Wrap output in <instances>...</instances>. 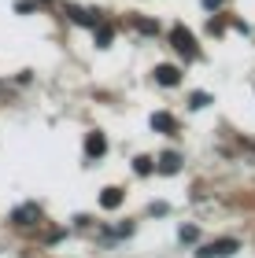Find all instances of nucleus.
I'll use <instances>...</instances> for the list:
<instances>
[{
	"instance_id": "15",
	"label": "nucleus",
	"mask_w": 255,
	"mask_h": 258,
	"mask_svg": "<svg viewBox=\"0 0 255 258\" xmlns=\"http://www.w3.org/2000/svg\"><path fill=\"white\" fill-rule=\"evenodd\" d=\"M137 30H141V33H156L159 26H156V22H152V19H144V22H141V19H137Z\"/></svg>"
},
{
	"instance_id": "17",
	"label": "nucleus",
	"mask_w": 255,
	"mask_h": 258,
	"mask_svg": "<svg viewBox=\"0 0 255 258\" xmlns=\"http://www.w3.org/2000/svg\"><path fill=\"white\" fill-rule=\"evenodd\" d=\"M203 8H207V11H215V8H222V0H203Z\"/></svg>"
},
{
	"instance_id": "13",
	"label": "nucleus",
	"mask_w": 255,
	"mask_h": 258,
	"mask_svg": "<svg viewBox=\"0 0 255 258\" xmlns=\"http://www.w3.org/2000/svg\"><path fill=\"white\" fill-rule=\"evenodd\" d=\"M148 214H152V218H163V214H170V207H167V203H152V207H148Z\"/></svg>"
},
{
	"instance_id": "10",
	"label": "nucleus",
	"mask_w": 255,
	"mask_h": 258,
	"mask_svg": "<svg viewBox=\"0 0 255 258\" xmlns=\"http://www.w3.org/2000/svg\"><path fill=\"white\" fill-rule=\"evenodd\" d=\"M100 207H108V210L122 207V188H104L100 192Z\"/></svg>"
},
{
	"instance_id": "4",
	"label": "nucleus",
	"mask_w": 255,
	"mask_h": 258,
	"mask_svg": "<svg viewBox=\"0 0 255 258\" xmlns=\"http://www.w3.org/2000/svg\"><path fill=\"white\" fill-rule=\"evenodd\" d=\"M37 218H41V207H37V203H26V207H19L15 214H11V221H15V225H33Z\"/></svg>"
},
{
	"instance_id": "2",
	"label": "nucleus",
	"mask_w": 255,
	"mask_h": 258,
	"mask_svg": "<svg viewBox=\"0 0 255 258\" xmlns=\"http://www.w3.org/2000/svg\"><path fill=\"white\" fill-rule=\"evenodd\" d=\"M237 251H240L237 240H215V243H207V247L196 251V258H229V254H237Z\"/></svg>"
},
{
	"instance_id": "1",
	"label": "nucleus",
	"mask_w": 255,
	"mask_h": 258,
	"mask_svg": "<svg viewBox=\"0 0 255 258\" xmlns=\"http://www.w3.org/2000/svg\"><path fill=\"white\" fill-rule=\"evenodd\" d=\"M170 44L185 55V59H196V55H200V48H196V37L189 33V26H181V22L170 30Z\"/></svg>"
},
{
	"instance_id": "9",
	"label": "nucleus",
	"mask_w": 255,
	"mask_h": 258,
	"mask_svg": "<svg viewBox=\"0 0 255 258\" xmlns=\"http://www.w3.org/2000/svg\"><path fill=\"white\" fill-rule=\"evenodd\" d=\"M159 173H178L181 170V155H174V151H167L163 159H159V166H156Z\"/></svg>"
},
{
	"instance_id": "7",
	"label": "nucleus",
	"mask_w": 255,
	"mask_h": 258,
	"mask_svg": "<svg viewBox=\"0 0 255 258\" xmlns=\"http://www.w3.org/2000/svg\"><path fill=\"white\" fill-rule=\"evenodd\" d=\"M152 129L156 133H174V129H178V118H174L170 111H156L152 114Z\"/></svg>"
},
{
	"instance_id": "5",
	"label": "nucleus",
	"mask_w": 255,
	"mask_h": 258,
	"mask_svg": "<svg viewBox=\"0 0 255 258\" xmlns=\"http://www.w3.org/2000/svg\"><path fill=\"white\" fill-rule=\"evenodd\" d=\"M156 81H159V85H178V81H181V70L178 67H170V63H159L156 67Z\"/></svg>"
},
{
	"instance_id": "14",
	"label": "nucleus",
	"mask_w": 255,
	"mask_h": 258,
	"mask_svg": "<svg viewBox=\"0 0 255 258\" xmlns=\"http://www.w3.org/2000/svg\"><path fill=\"white\" fill-rule=\"evenodd\" d=\"M178 236H181V243H192V240H196V225H185Z\"/></svg>"
},
{
	"instance_id": "16",
	"label": "nucleus",
	"mask_w": 255,
	"mask_h": 258,
	"mask_svg": "<svg viewBox=\"0 0 255 258\" xmlns=\"http://www.w3.org/2000/svg\"><path fill=\"white\" fill-rule=\"evenodd\" d=\"M15 11H19V15H30V11H33V4H30V0H19V4H15Z\"/></svg>"
},
{
	"instance_id": "6",
	"label": "nucleus",
	"mask_w": 255,
	"mask_h": 258,
	"mask_svg": "<svg viewBox=\"0 0 255 258\" xmlns=\"http://www.w3.org/2000/svg\"><path fill=\"white\" fill-rule=\"evenodd\" d=\"M104 151H108V137H104V133H89L85 137V155L89 159H100Z\"/></svg>"
},
{
	"instance_id": "12",
	"label": "nucleus",
	"mask_w": 255,
	"mask_h": 258,
	"mask_svg": "<svg viewBox=\"0 0 255 258\" xmlns=\"http://www.w3.org/2000/svg\"><path fill=\"white\" fill-rule=\"evenodd\" d=\"M207 103H211V96H207V92H192L189 107H192V111H200V107H207Z\"/></svg>"
},
{
	"instance_id": "11",
	"label": "nucleus",
	"mask_w": 255,
	"mask_h": 258,
	"mask_svg": "<svg viewBox=\"0 0 255 258\" xmlns=\"http://www.w3.org/2000/svg\"><path fill=\"white\" fill-rule=\"evenodd\" d=\"M152 170H156V166H152V159H148V155H137V159H133V173H137V177H148Z\"/></svg>"
},
{
	"instance_id": "3",
	"label": "nucleus",
	"mask_w": 255,
	"mask_h": 258,
	"mask_svg": "<svg viewBox=\"0 0 255 258\" xmlns=\"http://www.w3.org/2000/svg\"><path fill=\"white\" fill-rule=\"evenodd\" d=\"M67 15H71V22H78V26H96V22H100V11L78 8V4H67Z\"/></svg>"
},
{
	"instance_id": "8",
	"label": "nucleus",
	"mask_w": 255,
	"mask_h": 258,
	"mask_svg": "<svg viewBox=\"0 0 255 258\" xmlns=\"http://www.w3.org/2000/svg\"><path fill=\"white\" fill-rule=\"evenodd\" d=\"M96 48H111V41H115V26H108V22H96Z\"/></svg>"
}]
</instances>
